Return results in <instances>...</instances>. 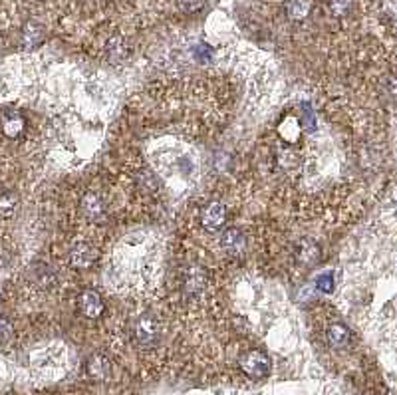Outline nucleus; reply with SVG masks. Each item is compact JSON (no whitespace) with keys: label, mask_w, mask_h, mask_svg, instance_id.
<instances>
[{"label":"nucleus","mask_w":397,"mask_h":395,"mask_svg":"<svg viewBox=\"0 0 397 395\" xmlns=\"http://www.w3.org/2000/svg\"><path fill=\"white\" fill-rule=\"evenodd\" d=\"M352 6V0H332V11L334 14H345Z\"/></svg>","instance_id":"aec40b11"},{"label":"nucleus","mask_w":397,"mask_h":395,"mask_svg":"<svg viewBox=\"0 0 397 395\" xmlns=\"http://www.w3.org/2000/svg\"><path fill=\"white\" fill-rule=\"evenodd\" d=\"M105 52H107V58L112 62H124L129 56V48H127V44L122 38H112L105 46Z\"/></svg>","instance_id":"2eb2a0df"},{"label":"nucleus","mask_w":397,"mask_h":395,"mask_svg":"<svg viewBox=\"0 0 397 395\" xmlns=\"http://www.w3.org/2000/svg\"><path fill=\"white\" fill-rule=\"evenodd\" d=\"M80 310L84 314L85 318H90V320H95V318H100L105 310V304L102 300V296L94 290H88L82 294V298H80Z\"/></svg>","instance_id":"1a4fd4ad"},{"label":"nucleus","mask_w":397,"mask_h":395,"mask_svg":"<svg viewBox=\"0 0 397 395\" xmlns=\"http://www.w3.org/2000/svg\"><path fill=\"white\" fill-rule=\"evenodd\" d=\"M56 395H127L122 391H114V389H95V391H66V394Z\"/></svg>","instance_id":"6ab92c4d"},{"label":"nucleus","mask_w":397,"mask_h":395,"mask_svg":"<svg viewBox=\"0 0 397 395\" xmlns=\"http://www.w3.org/2000/svg\"><path fill=\"white\" fill-rule=\"evenodd\" d=\"M0 129L8 139H18L26 129V122L18 112H6L0 119Z\"/></svg>","instance_id":"9d476101"},{"label":"nucleus","mask_w":397,"mask_h":395,"mask_svg":"<svg viewBox=\"0 0 397 395\" xmlns=\"http://www.w3.org/2000/svg\"><path fill=\"white\" fill-rule=\"evenodd\" d=\"M220 247L227 250L232 257H239L242 250L247 249V239L239 229H229L220 237Z\"/></svg>","instance_id":"f8f14e48"},{"label":"nucleus","mask_w":397,"mask_h":395,"mask_svg":"<svg viewBox=\"0 0 397 395\" xmlns=\"http://www.w3.org/2000/svg\"><path fill=\"white\" fill-rule=\"evenodd\" d=\"M207 272L201 266H189L185 274H183V290L187 296H198L207 288Z\"/></svg>","instance_id":"0eeeda50"},{"label":"nucleus","mask_w":397,"mask_h":395,"mask_svg":"<svg viewBox=\"0 0 397 395\" xmlns=\"http://www.w3.org/2000/svg\"><path fill=\"white\" fill-rule=\"evenodd\" d=\"M312 11L310 0H286V14L294 22H302Z\"/></svg>","instance_id":"4468645a"},{"label":"nucleus","mask_w":397,"mask_h":395,"mask_svg":"<svg viewBox=\"0 0 397 395\" xmlns=\"http://www.w3.org/2000/svg\"><path fill=\"white\" fill-rule=\"evenodd\" d=\"M12 340H14V328L6 318L0 316V346L6 348V346H11Z\"/></svg>","instance_id":"dca6fc26"},{"label":"nucleus","mask_w":397,"mask_h":395,"mask_svg":"<svg viewBox=\"0 0 397 395\" xmlns=\"http://www.w3.org/2000/svg\"><path fill=\"white\" fill-rule=\"evenodd\" d=\"M201 223L211 232H217V230L223 229L225 223H227V207H225V203L215 201V203L207 205L201 213Z\"/></svg>","instance_id":"39448f33"},{"label":"nucleus","mask_w":397,"mask_h":395,"mask_svg":"<svg viewBox=\"0 0 397 395\" xmlns=\"http://www.w3.org/2000/svg\"><path fill=\"white\" fill-rule=\"evenodd\" d=\"M316 288L320 292H324V294H332V292H334V276H332L330 272L320 274V276L316 278Z\"/></svg>","instance_id":"f3484780"},{"label":"nucleus","mask_w":397,"mask_h":395,"mask_svg":"<svg viewBox=\"0 0 397 395\" xmlns=\"http://www.w3.org/2000/svg\"><path fill=\"white\" fill-rule=\"evenodd\" d=\"M324 336L328 348L334 350V352H344V350H350V348H352V332H350V328H348L345 324H328Z\"/></svg>","instance_id":"7ed1b4c3"},{"label":"nucleus","mask_w":397,"mask_h":395,"mask_svg":"<svg viewBox=\"0 0 397 395\" xmlns=\"http://www.w3.org/2000/svg\"><path fill=\"white\" fill-rule=\"evenodd\" d=\"M294 259L304 266H314L322 259V249L316 240L302 239L294 247Z\"/></svg>","instance_id":"423d86ee"},{"label":"nucleus","mask_w":397,"mask_h":395,"mask_svg":"<svg viewBox=\"0 0 397 395\" xmlns=\"http://www.w3.org/2000/svg\"><path fill=\"white\" fill-rule=\"evenodd\" d=\"M239 370L241 374L247 377V379H252V382H261V379H266L272 372V362L268 355L264 354L262 350H247L242 352L241 358H239Z\"/></svg>","instance_id":"f03ea898"},{"label":"nucleus","mask_w":397,"mask_h":395,"mask_svg":"<svg viewBox=\"0 0 397 395\" xmlns=\"http://www.w3.org/2000/svg\"><path fill=\"white\" fill-rule=\"evenodd\" d=\"M80 208H82V215H84L88 220H102L105 215V205L102 197H97L95 193H88L82 197V203H80Z\"/></svg>","instance_id":"9b49d317"},{"label":"nucleus","mask_w":397,"mask_h":395,"mask_svg":"<svg viewBox=\"0 0 397 395\" xmlns=\"http://www.w3.org/2000/svg\"><path fill=\"white\" fill-rule=\"evenodd\" d=\"M44 40V30L38 22H28L24 28H22V42H24V48H36L40 42Z\"/></svg>","instance_id":"ddd939ff"},{"label":"nucleus","mask_w":397,"mask_h":395,"mask_svg":"<svg viewBox=\"0 0 397 395\" xmlns=\"http://www.w3.org/2000/svg\"><path fill=\"white\" fill-rule=\"evenodd\" d=\"M205 2H207V0H179V6H181V11L193 14V12L201 11V8L205 6Z\"/></svg>","instance_id":"a211bd4d"},{"label":"nucleus","mask_w":397,"mask_h":395,"mask_svg":"<svg viewBox=\"0 0 397 395\" xmlns=\"http://www.w3.org/2000/svg\"><path fill=\"white\" fill-rule=\"evenodd\" d=\"M97 259V252L92 244L88 242H78L72 250H70V262H72L73 269H90Z\"/></svg>","instance_id":"6e6552de"},{"label":"nucleus","mask_w":397,"mask_h":395,"mask_svg":"<svg viewBox=\"0 0 397 395\" xmlns=\"http://www.w3.org/2000/svg\"><path fill=\"white\" fill-rule=\"evenodd\" d=\"M112 372H114L112 362L104 354L90 355L88 362H85V374H88L90 379H94L97 384H105L112 377Z\"/></svg>","instance_id":"20e7f679"},{"label":"nucleus","mask_w":397,"mask_h":395,"mask_svg":"<svg viewBox=\"0 0 397 395\" xmlns=\"http://www.w3.org/2000/svg\"><path fill=\"white\" fill-rule=\"evenodd\" d=\"M131 338H134V346L143 354L157 350L161 346V338H163V328H161V322L157 320V316L141 314L131 328Z\"/></svg>","instance_id":"f257e3e1"}]
</instances>
